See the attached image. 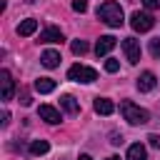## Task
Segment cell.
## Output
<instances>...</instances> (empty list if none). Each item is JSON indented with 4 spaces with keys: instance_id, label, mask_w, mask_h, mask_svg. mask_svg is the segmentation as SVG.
Returning a JSON list of instances; mask_svg holds the SVG:
<instances>
[{
    "instance_id": "cell-1",
    "label": "cell",
    "mask_w": 160,
    "mask_h": 160,
    "mask_svg": "<svg viewBox=\"0 0 160 160\" xmlns=\"http://www.w3.org/2000/svg\"><path fill=\"white\" fill-rule=\"evenodd\" d=\"M98 18L105 22V25H110V28H120L125 20H122V8L115 2V0H105L100 8H98Z\"/></svg>"
},
{
    "instance_id": "cell-2",
    "label": "cell",
    "mask_w": 160,
    "mask_h": 160,
    "mask_svg": "<svg viewBox=\"0 0 160 160\" xmlns=\"http://www.w3.org/2000/svg\"><path fill=\"white\" fill-rule=\"evenodd\" d=\"M120 112H122V118H125L130 125H145V122H150V112H148L145 108L130 102V100H122V102H120Z\"/></svg>"
},
{
    "instance_id": "cell-3",
    "label": "cell",
    "mask_w": 160,
    "mask_h": 160,
    "mask_svg": "<svg viewBox=\"0 0 160 160\" xmlns=\"http://www.w3.org/2000/svg\"><path fill=\"white\" fill-rule=\"evenodd\" d=\"M68 80H72V82H95L98 80V72L92 70V68H88V65H72L70 70H68Z\"/></svg>"
},
{
    "instance_id": "cell-4",
    "label": "cell",
    "mask_w": 160,
    "mask_h": 160,
    "mask_svg": "<svg viewBox=\"0 0 160 160\" xmlns=\"http://www.w3.org/2000/svg\"><path fill=\"white\" fill-rule=\"evenodd\" d=\"M130 25H132V30H135V32H148V30H152L155 20H152V15L135 10V12L130 15Z\"/></svg>"
},
{
    "instance_id": "cell-5",
    "label": "cell",
    "mask_w": 160,
    "mask_h": 160,
    "mask_svg": "<svg viewBox=\"0 0 160 160\" xmlns=\"http://www.w3.org/2000/svg\"><path fill=\"white\" fill-rule=\"evenodd\" d=\"M122 52H125V58H128L130 65L140 62V40H135V38H125V40H122Z\"/></svg>"
},
{
    "instance_id": "cell-6",
    "label": "cell",
    "mask_w": 160,
    "mask_h": 160,
    "mask_svg": "<svg viewBox=\"0 0 160 160\" xmlns=\"http://www.w3.org/2000/svg\"><path fill=\"white\" fill-rule=\"evenodd\" d=\"M12 92H15V80H12V75H10L8 70H0V98L8 102V100H12Z\"/></svg>"
},
{
    "instance_id": "cell-7",
    "label": "cell",
    "mask_w": 160,
    "mask_h": 160,
    "mask_svg": "<svg viewBox=\"0 0 160 160\" xmlns=\"http://www.w3.org/2000/svg\"><path fill=\"white\" fill-rule=\"evenodd\" d=\"M138 90L140 92H150L155 85H158V80H155V72H150V70H145V72H140V78H138Z\"/></svg>"
},
{
    "instance_id": "cell-8",
    "label": "cell",
    "mask_w": 160,
    "mask_h": 160,
    "mask_svg": "<svg viewBox=\"0 0 160 160\" xmlns=\"http://www.w3.org/2000/svg\"><path fill=\"white\" fill-rule=\"evenodd\" d=\"M38 115L45 120V122H50V125H58L60 120H62V115H60V110H55L52 105H40V110H38Z\"/></svg>"
},
{
    "instance_id": "cell-9",
    "label": "cell",
    "mask_w": 160,
    "mask_h": 160,
    "mask_svg": "<svg viewBox=\"0 0 160 160\" xmlns=\"http://www.w3.org/2000/svg\"><path fill=\"white\" fill-rule=\"evenodd\" d=\"M62 30L55 28V25H48L42 32H40V42H62Z\"/></svg>"
},
{
    "instance_id": "cell-10",
    "label": "cell",
    "mask_w": 160,
    "mask_h": 160,
    "mask_svg": "<svg viewBox=\"0 0 160 160\" xmlns=\"http://www.w3.org/2000/svg\"><path fill=\"white\" fill-rule=\"evenodd\" d=\"M118 45V40L112 38V35H102L98 42H95V52H98V58H102V55H108L112 48Z\"/></svg>"
},
{
    "instance_id": "cell-11",
    "label": "cell",
    "mask_w": 160,
    "mask_h": 160,
    "mask_svg": "<svg viewBox=\"0 0 160 160\" xmlns=\"http://www.w3.org/2000/svg\"><path fill=\"white\" fill-rule=\"evenodd\" d=\"M60 108H62L68 115H78V112H80V102H78L72 95H62V98H60Z\"/></svg>"
},
{
    "instance_id": "cell-12",
    "label": "cell",
    "mask_w": 160,
    "mask_h": 160,
    "mask_svg": "<svg viewBox=\"0 0 160 160\" xmlns=\"http://www.w3.org/2000/svg\"><path fill=\"white\" fill-rule=\"evenodd\" d=\"M35 30H38V20H35V18H28V20H22V22L18 25V35H20V38L32 35Z\"/></svg>"
},
{
    "instance_id": "cell-13",
    "label": "cell",
    "mask_w": 160,
    "mask_h": 160,
    "mask_svg": "<svg viewBox=\"0 0 160 160\" xmlns=\"http://www.w3.org/2000/svg\"><path fill=\"white\" fill-rule=\"evenodd\" d=\"M40 62H42L45 68H58V65H60V52H58V50H45V52L40 55Z\"/></svg>"
},
{
    "instance_id": "cell-14",
    "label": "cell",
    "mask_w": 160,
    "mask_h": 160,
    "mask_svg": "<svg viewBox=\"0 0 160 160\" xmlns=\"http://www.w3.org/2000/svg\"><path fill=\"white\" fill-rule=\"evenodd\" d=\"M128 160H148V150L142 142H135L128 148Z\"/></svg>"
},
{
    "instance_id": "cell-15",
    "label": "cell",
    "mask_w": 160,
    "mask_h": 160,
    "mask_svg": "<svg viewBox=\"0 0 160 160\" xmlns=\"http://www.w3.org/2000/svg\"><path fill=\"white\" fill-rule=\"evenodd\" d=\"M35 90H38L40 95H48V92L55 90V80H52V78H38V80H35Z\"/></svg>"
},
{
    "instance_id": "cell-16",
    "label": "cell",
    "mask_w": 160,
    "mask_h": 160,
    "mask_svg": "<svg viewBox=\"0 0 160 160\" xmlns=\"http://www.w3.org/2000/svg\"><path fill=\"white\" fill-rule=\"evenodd\" d=\"M92 108H95V112H98V115H112V110H115V105H112L108 98H98Z\"/></svg>"
},
{
    "instance_id": "cell-17",
    "label": "cell",
    "mask_w": 160,
    "mask_h": 160,
    "mask_svg": "<svg viewBox=\"0 0 160 160\" xmlns=\"http://www.w3.org/2000/svg\"><path fill=\"white\" fill-rule=\"evenodd\" d=\"M48 150H50L48 140H32V142H30V152H32V155H45Z\"/></svg>"
},
{
    "instance_id": "cell-18",
    "label": "cell",
    "mask_w": 160,
    "mask_h": 160,
    "mask_svg": "<svg viewBox=\"0 0 160 160\" xmlns=\"http://www.w3.org/2000/svg\"><path fill=\"white\" fill-rule=\"evenodd\" d=\"M70 50H72L75 55H85V52H88V42H85V40H72Z\"/></svg>"
},
{
    "instance_id": "cell-19",
    "label": "cell",
    "mask_w": 160,
    "mask_h": 160,
    "mask_svg": "<svg viewBox=\"0 0 160 160\" xmlns=\"http://www.w3.org/2000/svg\"><path fill=\"white\" fill-rule=\"evenodd\" d=\"M150 55H152V58H160V38L150 40Z\"/></svg>"
},
{
    "instance_id": "cell-20",
    "label": "cell",
    "mask_w": 160,
    "mask_h": 160,
    "mask_svg": "<svg viewBox=\"0 0 160 160\" xmlns=\"http://www.w3.org/2000/svg\"><path fill=\"white\" fill-rule=\"evenodd\" d=\"M118 68H120V62H118V60H112V58H108V60H105V70H108V72H118Z\"/></svg>"
},
{
    "instance_id": "cell-21",
    "label": "cell",
    "mask_w": 160,
    "mask_h": 160,
    "mask_svg": "<svg viewBox=\"0 0 160 160\" xmlns=\"http://www.w3.org/2000/svg\"><path fill=\"white\" fill-rule=\"evenodd\" d=\"M72 10L75 12H85L88 10V0H72Z\"/></svg>"
},
{
    "instance_id": "cell-22",
    "label": "cell",
    "mask_w": 160,
    "mask_h": 160,
    "mask_svg": "<svg viewBox=\"0 0 160 160\" xmlns=\"http://www.w3.org/2000/svg\"><path fill=\"white\" fill-rule=\"evenodd\" d=\"M142 5L148 10H160V0H142Z\"/></svg>"
},
{
    "instance_id": "cell-23",
    "label": "cell",
    "mask_w": 160,
    "mask_h": 160,
    "mask_svg": "<svg viewBox=\"0 0 160 160\" xmlns=\"http://www.w3.org/2000/svg\"><path fill=\"white\" fill-rule=\"evenodd\" d=\"M148 142H150L152 148H158V150H160V135H155V132H152V135H148Z\"/></svg>"
},
{
    "instance_id": "cell-24",
    "label": "cell",
    "mask_w": 160,
    "mask_h": 160,
    "mask_svg": "<svg viewBox=\"0 0 160 160\" xmlns=\"http://www.w3.org/2000/svg\"><path fill=\"white\" fill-rule=\"evenodd\" d=\"M110 138H112V140H110V142H112V145H120V142H122V135H118V132H112V135H110Z\"/></svg>"
},
{
    "instance_id": "cell-25",
    "label": "cell",
    "mask_w": 160,
    "mask_h": 160,
    "mask_svg": "<svg viewBox=\"0 0 160 160\" xmlns=\"http://www.w3.org/2000/svg\"><path fill=\"white\" fill-rule=\"evenodd\" d=\"M78 160H92V158H90V155H80Z\"/></svg>"
},
{
    "instance_id": "cell-26",
    "label": "cell",
    "mask_w": 160,
    "mask_h": 160,
    "mask_svg": "<svg viewBox=\"0 0 160 160\" xmlns=\"http://www.w3.org/2000/svg\"><path fill=\"white\" fill-rule=\"evenodd\" d=\"M108 160H120V158H108Z\"/></svg>"
}]
</instances>
